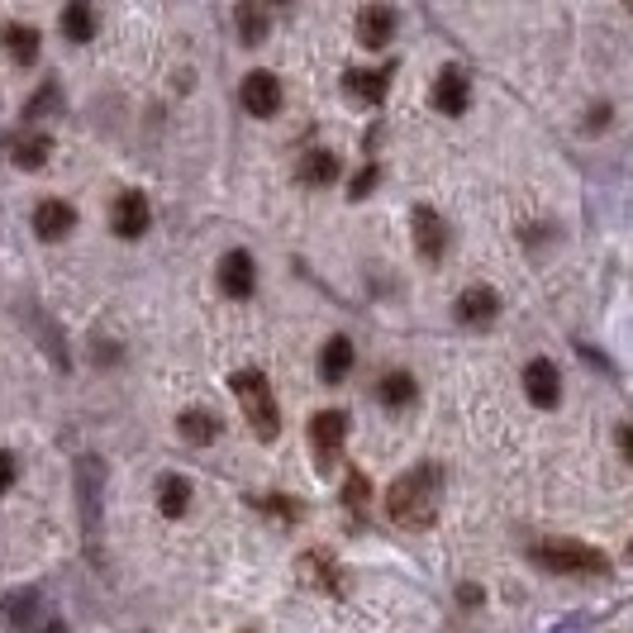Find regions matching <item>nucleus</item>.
I'll return each mask as SVG.
<instances>
[{"mask_svg": "<svg viewBox=\"0 0 633 633\" xmlns=\"http://www.w3.org/2000/svg\"><path fill=\"white\" fill-rule=\"evenodd\" d=\"M15 477H20V467H15V453H5V447H0V495H5L10 486H15Z\"/></svg>", "mask_w": 633, "mask_h": 633, "instance_id": "nucleus-27", "label": "nucleus"}, {"mask_svg": "<svg viewBox=\"0 0 633 633\" xmlns=\"http://www.w3.org/2000/svg\"><path fill=\"white\" fill-rule=\"evenodd\" d=\"M300 181L306 187H334L338 181V153H329V148H314L300 157Z\"/></svg>", "mask_w": 633, "mask_h": 633, "instance_id": "nucleus-17", "label": "nucleus"}, {"mask_svg": "<svg viewBox=\"0 0 633 633\" xmlns=\"http://www.w3.org/2000/svg\"><path fill=\"white\" fill-rule=\"evenodd\" d=\"M187 505H191L187 477H163V481H157V510H163L167 519H181V514H187Z\"/></svg>", "mask_w": 633, "mask_h": 633, "instance_id": "nucleus-19", "label": "nucleus"}, {"mask_svg": "<svg viewBox=\"0 0 633 633\" xmlns=\"http://www.w3.org/2000/svg\"><path fill=\"white\" fill-rule=\"evenodd\" d=\"M415 395H419V386H415L410 372H391V377L377 381V401L386 405V410H405V405H415Z\"/></svg>", "mask_w": 633, "mask_h": 633, "instance_id": "nucleus-18", "label": "nucleus"}, {"mask_svg": "<svg viewBox=\"0 0 633 633\" xmlns=\"http://www.w3.org/2000/svg\"><path fill=\"white\" fill-rule=\"evenodd\" d=\"M410 229H415V248H419V258L439 262V258L447 253V224L439 219V210H429V205H415V215H410Z\"/></svg>", "mask_w": 633, "mask_h": 633, "instance_id": "nucleus-7", "label": "nucleus"}, {"mask_svg": "<svg viewBox=\"0 0 633 633\" xmlns=\"http://www.w3.org/2000/svg\"><path fill=\"white\" fill-rule=\"evenodd\" d=\"M348 505H353V514L367 510V481H362V471H353V477H348Z\"/></svg>", "mask_w": 633, "mask_h": 633, "instance_id": "nucleus-26", "label": "nucleus"}, {"mask_svg": "<svg viewBox=\"0 0 633 633\" xmlns=\"http://www.w3.org/2000/svg\"><path fill=\"white\" fill-rule=\"evenodd\" d=\"M619 447H624V457H629V463H633V429L624 425V429H619Z\"/></svg>", "mask_w": 633, "mask_h": 633, "instance_id": "nucleus-29", "label": "nucleus"}, {"mask_svg": "<svg viewBox=\"0 0 633 633\" xmlns=\"http://www.w3.org/2000/svg\"><path fill=\"white\" fill-rule=\"evenodd\" d=\"M433 110L439 115H467V105H471V82H467V72L463 68H443L439 72V82H433Z\"/></svg>", "mask_w": 633, "mask_h": 633, "instance_id": "nucleus-8", "label": "nucleus"}, {"mask_svg": "<svg viewBox=\"0 0 633 633\" xmlns=\"http://www.w3.org/2000/svg\"><path fill=\"white\" fill-rule=\"evenodd\" d=\"M234 395H239V405H243V415H248V425H253L258 439H276L282 433V410H276V395L267 386V377H258V372H239L229 381Z\"/></svg>", "mask_w": 633, "mask_h": 633, "instance_id": "nucleus-3", "label": "nucleus"}, {"mask_svg": "<svg viewBox=\"0 0 633 633\" xmlns=\"http://www.w3.org/2000/svg\"><path fill=\"white\" fill-rule=\"evenodd\" d=\"M377 181H381V171H377V163H367L362 171H358V177H353V201H362V195H372V187H377Z\"/></svg>", "mask_w": 633, "mask_h": 633, "instance_id": "nucleus-25", "label": "nucleus"}, {"mask_svg": "<svg viewBox=\"0 0 633 633\" xmlns=\"http://www.w3.org/2000/svg\"><path fill=\"white\" fill-rule=\"evenodd\" d=\"M253 286H258V267H253V258H248L243 248L224 253V262H219V291H224V296H234V300H248V296H253Z\"/></svg>", "mask_w": 633, "mask_h": 633, "instance_id": "nucleus-9", "label": "nucleus"}, {"mask_svg": "<svg viewBox=\"0 0 633 633\" xmlns=\"http://www.w3.org/2000/svg\"><path fill=\"white\" fill-rule=\"evenodd\" d=\"M76 477H82V505H86V538L96 544V529H100V519H96V505H100V463L96 457H86L82 467H76Z\"/></svg>", "mask_w": 633, "mask_h": 633, "instance_id": "nucleus-16", "label": "nucleus"}, {"mask_svg": "<svg viewBox=\"0 0 633 633\" xmlns=\"http://www.w3.org/2000/svg\"><path fill=\"white\" fill-rule=\"evenodd\" d=\"M234 20H239L243 44H262V34H267V15H262L258 5H239V10H234Z\"/></svg>", "mask_w": 633, "mask_h": 633, "instance_id": "nucleus-24", "label": "nucleus"}, {"mask_svg": "<svg viewBox=\"0 0 633 633\" xmlns=\"http://www.w3.org/2000/svg\"><path fill=\"white\" fill-rule=\"evenodd\" d=\"M5 52L20 68H29L38 58V29H29V24H5Z\"/></svg>", "mask_w": 633, "mask_h": 633, "instance_id": "nucleus-21", "label": "nucleus"}, {"mask_svg": "<svg viewBox=\"0 0 633 633\" xmlns=\"http://www.w3.org/2000/svg\"><path fill=\"white\" fill-rule=\"evenodd\" d=\"M76 229V210L68 201H38L34 205V234L44 243H58V239H68V234Z\"/></svg>", "mask_w": 633, "mask_h": 633, "instance_id": "nucleus-11", "label": "nucleus"}, {"mask_svg": "<svg viewBox=\"0 0 633 633\" xmlns=\"http://www.w3.org/2000/svg\"><path fill=\"white\" fill-rule=\"evenodd\" d=\"M439 505H443V471L433 463L401 471L386 491V514L401 529H429L439 519Z\"/></svg>", "mask_w": 633, "mask_h": 633, "instance_id": "nucleus-1", "label": "nucleus"}, {"mask_svg": "<svg viewBox=\"0 0 633 633\" xmlns=\"http://www.w3.org/2000/svg\"><path fill=\"white\" fill-rule=\"evenodd\" d=\"M239 100H243L248 115H258V120H272V115L282 110V82H276L272 72H248Z\"/></svg>", "mask_w": 633, "mask_h": 633, "instance_id": "nucleus-5", "label": "nucleus"}, {"mask_svg": "<svg viewBox=\"0 0 633 633\" xmlns=\"http://www.w3.org/2000/svg\"><path fill=\"white\" fill-rule=\"evenodd\" d=\"M348 372H353V343L338 334V338H329L324 353H320V381L324 386H338Z\"/></svg>", "mask_w": 633, "mask_h": 633, "instance_id": "nucleus-14", "label": "nucleus"}, {"mask_svg": "<svg viewBox=\"0 0 633 633\" xmlns=\"http://www.w3.org/2000/svg\"><path fill=\"white\" fill-rule=\"evenodd\" d=\"M148 195H139V191H120L115 195V205H110V229L120 234V239H143L148 234Z\"/></svg>", "mask_w": 633, "mask_h": 633, "instance_id": "nucleus-4", "label": "nucleus"}, {"mask_svg": "<svg viewBox=\"0 0 633 633\" xmlns=\"http://www.w3.org/2000/svg\"><path fill=\"white\" fill-rule=\"evenodd\" d=\"M29 605H34V596H15V600H10V624H24V619H29Z\"/></svg>", "mask_w": 633, "mask_h": 633, "instance_id": "nucleus-28", "label": "nucleus"}, {"mask_svg": "<svg viewBox=\"0 0 633 633\" xmlns=\"http://www.w3.org/2000/svg\"><path fill=\"white\" fill-rule=\"evenodd\" d=\"M495 310H500V300H495L491 286H467V291L457 296V320L471 324V329H477V324H491Z\"/></svg>", "mask_w": 633, "mask_h": 633, "instance_id": "nucleus-13", "label": "nucleus"}, {"mask_svg": "<svg viewBox=\"0 0 633 633\" xmlns=\"http://www.w3.org/2000/svg\"><path fill=\"white\" fill-rule=\"evenodd\" d=\"M529 558L544 566V572H558V576H605L610 572V558L590 544H576V538H548V544H534Z\"/></svg>", "mask_w": 633, "mask_h": 633, "instance_id": "nucleus-2", "label": "nucleus"}, {"mask_svg": "<svg viewBox=\"0 0 633 633\" xmlns=\"http://www.w3.org/2000/svg\"><path fill=\"white\" fill-rule=\"evenodd\" d=\"M343 439H348V415L343 410H320L310 419V443H314V453H320V467L334 463Z\"/></svg>", "mask_w": 633, "mask_h": 633, "instance_id": "nucleus-6", "label": "nucleus"}, {"mask_svg": "<svg viewBox=\"0 0 633 633\" xmlns=\"http://www.w3.org/2000/svg\"><path fill=\"white\" fill-rule=\"evenodd\" d=\"M524 391H529V401L538 405V410H552V405L562 401V377H558V367H552L548 358H534L529 367H524Z\"/></svg>", "mask_w": 633, "mask_h": 633, "instance_id": "nucleus-10", "label": "nucleus"}, {"mask_svg": "<svg viewBox=\"0 0 633 633\" xmlns=\"http://www.w3.org/2000/svg\"><path fill=\"white\" fill-rule=\"evenodd\" d=\"M343 86H348V96H358L362 105H381V100H386V86H391V68L386 72L353 68L348 76H343Z\"/></svg>", "mask_w": 633, "mask_h": 633, "instance_id": "nucleus-15", "label": "nucleus"}, {"mask_svg": "<svg viewBox=\"0 0 633 633\" xmlns=\"http://www.w3.org/2000/svg\"><path fill=\"white\" fill-rule=\"evenodd\" d=\"M62 34H68L72 44H91V38H96V10L82 5V0H72V5L62 10Z\"/></svg>", "mask_w": 633, "mask_h": 633, "instance_id": "nucleus-20", "label": "nucleus"}, {"mask_svg": "<svg viewBox=\"0 0 633 633\" xmlns=\"http://www.w3.org/2000/svg\"><path fill=\"white\" fill-rule=\"evenodd\" d=\"M48 148H52V143H48L44 134H34V139H15V167H24V171L44 167V163H48Z\"/></svg>", "mask_w": 633, "mask_h": 633, "instance_id": "nucleus-23", "label": "nucleus"}, {"mask_svg": "<svg viewBox=\"0 0 633 633\" xmlns=\"http://www.w3.org/2000/svg\"><path fill=\"white\" fill-rule=\"evenodd\" d=\"M395 34V10L391 5H367L358 15V44L362 48H386Z\"/></svg>", "mask_w": 633, "mask_h": 633, "instance_id": "nucleus-12", "label": "nucleus"}, {"mask_svg": "<svg viewBox=\"0 0 633 633\" xmlns=\"http://www.w3.org/2000/svg\"><path fill=\"white\" fill-rule=\"evenodd\" d=\"M215 433H219V425H215V415H210V410H187V415H181V439H187V443L205 447V443H215Z\"/></svg>", "mask_w": 633, "mask_h": 633, "instance_id": "nucleus-22", "label": "nucleus"}, {"mask_svg": "<svg viewBox=\"0 0 633 633\" xmlns=\"http://www.w3.org/2000/svg\"><path fill=\"white\" fill-rule=\"evenodd\" d=\"M44 633H68V629H62V624H58V619H52V624H48Z\"/></svg>", "mask_w": 633, "mask_h": 633, "instance_id": "nucleus-30", "label": "nucleus"}]
</instances>
